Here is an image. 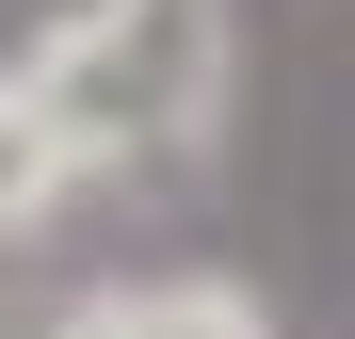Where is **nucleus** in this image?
<instances>
[{"mask_svg": "<svg viewBox=\"0 0 355 339\" xmlns=\"http://www.w3.org/2000/svg\"><path fill=\"white\" fill-rule=\"evenodd\" d=\"M33 49V81L65 97V130L113 178H194L226 146V113H243V0H65Z\"/></svg>", "mask_w": 355, "mask_h": 339, "instance_id": "obj_1", "label": "nucleus"}, {"mask_svg": "<svg viewBox=\"0 0 355 339\" xmlns=\"http://www.w3.org/2000/svg\"><path fill=\"white\" fill-rule=\"evenodd\" d=\"M81 194H97V162H81V130H65V97L33 81V49H0V259L49 243Z\"/></svg>", "mask_w": 355, "mask_h": 339, "instance_id": "obj_2", "label": "nucleus"}, {"mask_svg": "<svg viewBox=\"0 0 355 339\" xmlns=\"http://www.w3.org/2000/svg\"><path fill=\"white\" fill-rule=\"evenodd\" d=\"M49 339H275V307L243 275H113V291H81Z\"/></svg>", "mask_w": 355, "mask_h": 339, "instance_id": "obj_3", "label": "nucleus"}]
</instances>
